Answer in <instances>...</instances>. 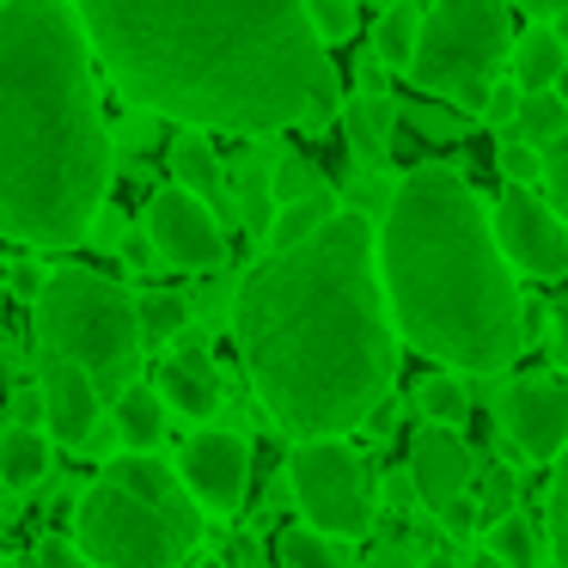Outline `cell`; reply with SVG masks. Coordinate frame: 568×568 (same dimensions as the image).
I'll return each instance as SVG.
<instances>
[{
	"mask_svg": "<svg viewBox=\"0 0 568 568\" xmlns=\"http://www.w3.org/2000/svg\"><path fill=\"white\" fill-rule=\"evenodd\" d=\"M74 13L104 74L153 116L270 135L343 111L306 0H74Z\"/></svg>",
	"mask_w": 568,
	"mask_h": 568,
	"instance_id": "cell-1",
	"label": "cell"
},
{
	"mask_svg": "<svg viewBox=\"0 0 568 568\" xmlns=\"http://www.w3.org/2000/svg\"><path fill=\"white\" fill-rule=\"evenodd\" d=\"M233 343L282 434L318 440L373 422L397 373L373 226L336 209L300 245L270 251L239 282Z\"/></svg>",
	"mask_w": 568,
	"mask_h": 568,
	"instance_id": "cell-2",
	"label": "cell"
},
{
	"mask_svg": "<svg viewBox=\"0 0 568 568\" xmlns=\"http://www.w3.org/2000/svg\"><path fill=\"white\" fill-rule=\"evenodd\" d=\"M111 190L80 13L62 0L0 7V239L80 245Z\"/></svg>",
	"mask_w": 568,
	"mask_h": 568,
	"instance_id": "cell-3",
	"label": "cell"
},
{
	"mask_svg": "<svg viewBox=\"0 0 568 568\" xmlns=\"http://www.w3.org/2000/svg\"><path fill=\"white\" fill-rule=\"evenodd\" d=\"M373 251L409 348L458 373H501L526 348L519 275L495 245L489 209L453 165H422L392 190Z\"/></svg>",
	"mask_w": 568,
	"mask_h": 568,
	"instance_id": "cell-4",
	"label": "cell"
},
{
	"mask_svg": "<svg viewBox=\"0 0 568 568\" xmlns=\"http://www.w3.org/2000/svg\"><path fill=\"white\" fill-rule=\"evenodd\" d=\"M31 324H38V348H55V355L80 361L92 373L104 404L123 392L135 361H141L135 300L92 270L43 275V287L31 294Z\"/></svg>",
	"mask_w": 568,
	"mask_h": 568,
	"instance_id": "cell-5",
	"label": "cell"
},
{
	"mask_svg": "<svg viewBox=\"0 0 568 568\" xmlns=\"http://www.w3.org/2000/svg\"><path fill=\"white\" fill-rule=\"evenodd\" d=\"M514 55V13L507 0H434L422 13L416 55L404 74L422 92L446 99L453 111H483L495 87V68Z\"/></svg>",
	"mask_w": 568,
	"mask_h": 568,
	"instance_id": "cell-6",
	"label": "cell"
},
{
	"mask_svg": "<svg viewBox=\"0 0 568 568\" xmlns=\"http://www.w3.org/2000/svg\"><path fill=\"white\" fill-rule=\"evenodd\" d=\"M196 519H178L153 507L148 495L99 477L74 507V544L99 568H178L184 550L196 544Z\"/></svg>",
	"mask_w": 568,
	"mask_h": 568,
	"instance_id": "cell-7",
	"label": "cell"
},
{
	"mask_svg": "<svg viewBox=\"0 0 568 568\" xmlns=\"http://www.w3.org/2000/svg\"><path fill=\"white\" fill-rule=\"evenodd\" d=\"M287 483H294V501L306 514V526L331 531V538H367L373 531V483H367L361 453L343 446V434L294 440Z\"/></svg>",
	"mask_w": 568,
	"mask_h": 568,
	"instance_id": "cell-8",
	"label": "cell"
},
{
	"mask_svg": "<svg viewBox=\"0 0 568 568\" xmlns=\"http://www.w3.org/2000/svg\"><path fill=\"white\" fill-rule=\"evenodd\" d=\"M489 226H495L501 257L514 263L519 275H531V282L568 275V221L544 196H531V184H507L501 202H495V214H489Z\"/></svg>",
	"mask_w": 568,
	"mask_h": 568,
	"instance_id": "cell-9",
	"label": "cell"
},
{
	"mask_svg": "<svg viewBox=\"0 0 568 568\" xmlns=\"http://www.w3.org/2000/svg\"><path fill=\"white\" fill-rule=\"evenodd\" d=\"M148 245L160 251L165 263H178V270H214V263L226 257V233L221 221H214V209L196 196V190H160V196L148 202Z\"/></svg>",
	"mask_w": 568,
	"mask_h": 568,
	"instance_id": "cell-10",
	"label": "cell"
},
{
	"mask_svg": "<svg viewBox=\"0 0 568 568\" xmlns=\"http://www.w3.org/2000/svg\"><path fill=\"white\" fill-rule=\"evenodd\" d=\"M495 422L519 458H556L568 446V379H519L495 397Z\"/></svg>",
	"mask_w": 568,
	"mask_h": 568,
	"instance_id": "cell-11",
	"label": "cell"
},
{
	"mask_svg": "<svg viewBox=\"0 0 568 568\" xmlns=\"http://www.w3.org/2000/svg\"><path fill=\"white\" fill-rule=\"evenodd\" d=\"M178 477L196 495V507L233 514V507L245 501V483H251V446L226 428H202V434H190L184 453H178Z\"/></svg>",
	"mask_w": 568,
	"mask_h": 568,
	"instance_id": "cell-12",
	"label": "cell"
},
{
	"mask_svg": "<svg viewBox=\"0 0 568 568\" xmlns=\"http://www.w3.org/2000/svg\"><path fill=\"white\" fill-rule=\"evenodd\" d=\"M38 379H43L38 392H43V422H50V440H55V446H87L92 434H99V409H104L92 373L80 367V361L43 348Z\"/></svg>",
	"mask_w": 568,
	"mask_h": 568,
	"instance_id": "cell-13",
	"label": "cell"
},
{
	"mask_svg": "<svg viewBox=\"0 0 568 568\" xmlns=\"http://www.w3.org/2000/svg\"><path fill=\"white\" fill-rule=\"evenodd\" d=\"M409 477H416V501L428 507V514H440L446 501H458V495L470 489L477 458H470V446L458 440L446 422H422L416 440H409Z\"/></svg>",
	"mask_w": 568,
	"mask_h": 568,
	"instance_id": "cell-14",
	"label": "cell"
},
{
	"mask_svg": "<svg viewBox=\"0 0 568 568\" xmlns=\"http://www.w3.org/2000/svg\"><path fill=\"white\" fill-rule=\"evenodd\" d=\"M104 477L123 483V489H135V495H148L153 507H165V514L196 519V526H202L196 495H184V477H178V470H165L153 453H123V458H111V470H104Z\"/></svg>",
	"mask_w": 568,
	"mask_h": 568,
	"instance_id": "cell-15",
	"label": "cell"
},
{
	"mask_svg": "<svg viewBox=\"0 0 568 568\" xmlns=\"http://www.w3.org/2000/svg\"><path fill=\"white\" fill-rule=\"evenodd\" d=\"M153 392H160L165 409H178V416L209 422L214 409H221V373L172 355V361H160V373H153Z\"/></svg>",
	"mask_w": 568,
	"mask_h": 568,
	"instance_id": "cell-16",
	"label": "cell"
},
{
	"mask_svg": "<svg viewBox=\"0 0 568 568\" xmlns=\"http://www.w3.org/2000/svg\"><path fill=\"white\" fill-rule=\"evenodd\" d=\"M55 465V440L31 422L0 428V489H38Z\"/></svg>",
	"mask_w": 568,
	"mask_h": 568,
	"instance_id": "cell-17",
	"label": "cell"
},
{
	"mask_svg": "<svg viewBox=\"0 0 568 568\" xmlns=\"http://www.w3.org/2000/svg\"><path fill=\"white\" fill-rule=\"evenodd\" d=\"M111 416H116V440H123L129 453H153L160 434H165V397L153 392V379L148 385L129 379L123 392L111 397Z\"/></svg>",
	"mask_w": 568,
	"mask_h": 568,
	"instance_id": "cell-18",
	"label": "cell"
},
{
	"mask_svg": "<svg viewBox=\"0 0 568 568\" xmlns=\"http://www.w3.org/2000/svg\"><path fill=\"white\" fill-rule=\"evenodd\" d=\"M172 172H178V184L196 190V196L209 202V209H221V202H226L221 160H214V148L202 141V129H190V123H184V135L172 141Z\"/></svg>",
	"mask_w": 568,
	"mask_h": 568,
	"instance_id": "cell-19",
	"label": "cell"
},
{
	"mask_svg": "<svg viewBox=\"0 0 568 568\" xmlns=\"http://www.w3.org/2000/svg\"><path fill=\"white\" fill-rule=\"evenodd\" d=\"M343 129H348V148H355L361 160H385L392 129H397V104L379 99V92H361V99L343 104Z\"/></svg>",
	"mask_w": 568,
	"mask_h": 568,
	"instance_id": "cell-20",
	"label": "cell"
},
{
	"mask_svg": "<svg viewBox=\"0 0 568 568\" xmlns=\"http://www.w3.org/2000/svg\"><path fill=\"white\" fill-rule=\"evenodd\" d=\"M568 68V50H562V38L556 31H526V38L514 43V80H519V92H544V87H556V74Z\"/></svg>",
	"mask_w": 568,
	"mask_h": 568,
	"instance_id": "cell-21",
	"label": "cell"
},
{
	"mask_svg": "<svg viewBox=\"0 0 568 568\" xmlns=\"http://www.w3.org/2000/svg\"><path fill=\"white\" fill-rule=\"evenodd\" d=\"M336 214V196L331 190H306V196H294V202H275V221H270V251H282V245H300L306 233H318L324 221Z\"/></svg>",
	"mask_w": 568,
	"mask_h": 568,
	"instance_id": "cell-22",
	"label": "cell"
},
{
	"mask_svg": "<svg viewBox=\"0 0 568 568\" xmlns=\"http://www.w3.org/2000/svg\"><path fill=\"white\" fill-rule=\"evenodd\" d=\"M514 129L519 141H531V148H544L550 135H562L568 129V99L556 87H544V92H519V111H514Z\"/></svg>",
	"mask_w": 568,
	"mask_h": 568,
	"instance_id": "cell-23",
	"label": "cell"
},
{
	"mask_svg": "<svg viewBox=\"0 0 568 568\" xmlns=\"http://www.w3.org/2000/svg\"><path fill=\"white\" fill-rule=\"evenodd\" d=\"M416 31H422L416 7H385L379 26H373V55H379L385 68H409V55H416Z\"/></svg>",
	"mask_w": 568,
	"mask_h": 568,
	"instance_id": "cell-24",
	"label": "cell"
},
{
	"mask_svg": "<svg viewBox=\"0 0 568 568\" xmlns=\"http://www.w3.org/2000/svg\"><path fill=\"white\" fill-rule=\"evenodd\" d=\"M416 409H422V422H446V428H458V422L470 416V392L458 385V373H428V379L416 385Z\"/></svg>",
	"mask_w": 568,
	"mask_h": 568,
	"instance_id": "cell-25",
	"label": "cell"
},
{
	"mask_svg": "<svg viewBox=\"0 0 568 568\" xmlns=\"http://www.w3.org/2000/svg\"><path fill=\"white\" fill-rule=\"evenodd\" d=\"M282 568H348V556L336 550L331 531L294 526V531H282Z\"/></svg>",
	"mask_w": 568,
	"mask_h": 568,
	"instance_id": "cell-26",
	"label": "cell"
},
{
	"mask_svg": "<svg viewBox=\"0 0 568 568\" xmlns=\"http://www.w3.org/2000/svg\"><path fill=\"white\" fill-rule=\"evenodd\" d=\"M135 324H141V343H172L178 331L190 324V300H178V294H141L135 300Z\"/></svg>",
	"mask_w": 568,
	"mask_h": 568,
	"instance_id": "cell-27",
	"label": "cell"
},
{
	"mask_svg": "<svg viewBox=\"0 0 568 568\" xmlns=\"http://www.w3.org/2000/svg\"><path fill=\"white\" fill-rule=\"evenodd\" d=\"M489 550L501 556L507 568H538V531L519 514H501V519H489Z\"/></svg>",
	"mask_w": 568,
	"mask_h": 568,
	"instance_id": "cell-28",
	"label": "cell"
},
{
	"mask_svg": "<svg viewBox=\"0 0 568 568\" xmlns=\"http://www.w3.org/2000/svg\"><path fill=\"white\" fill-rule=\"evenodd\" d=\"M550 562L568 568V446L556 453V477H550Z\"/></svg>",
	"mask_w": 568,
	"mask_h": 568,
	"instance_id": "cell-29",
	"label": "cell"
},
{
	"mask_svg": "<svg viewBox=\"0 0 568 568\" xmlns=\"http://www.w3.org/2000/svg\"><path fill=\"white\" fill-rule=\"evenodd\" d=\"M538 153H544V202L568 221V129H562V135H550Z\"/></svg>",
	"mask_w": 568,
	"mask_h": 568,
	"instance_id": "cell-30",
	"label": "cell"
},
{
	"mask_svg": "<svg viewBox=\"0 0 568 568\" xmlns=\"http://www.w3.org/2000/svg\"><path fill=\"white\" fill-rule=\"evenodd\" d=\"M495 165H501L507 184H544V153L531 148V141H501V153H495Z\"/></svg>",
	"mask_w": 568,
	"mask_h": 568,
	"instance_id": "cell-31",
	"label": "cell"
},
{
	"mask_svg": "<svg viewBox=\"0 0 568 568\" xmlns=\"http://www.w3.org/2000/svg\"><path fill=\"white\" fill-rule=\"evenodd\" d=\"M306 13H312V31L324 43L355 38V0H306Z\"/></svg>",
	"mask_w": 568,
	"mask_h": 568,
	"instance_id": "cell-32",
	"label": "cell"
},
{
	"mask_svg": "<svg viewBox=\"0 0 568 568\" xmlns=\"http://www.w3.org/2000/svg\"><path fill=\"white\" fill-rule=\"evenodd\" d=\"M324 178L312 172V160H300V153H287L282 165H275V202H294V196H306V190H318Z\"/></svg>",
	"mask_w": 568,
	"mask_h": 568,
	"instance_id": "cell-33",
	"label": "cell"
},
{
	"mask_svg": "<svg viewBox=\"0 0 568 568\" xmlns=\"http://www.w3.org/2000/svg\"><path fill=\"white\" fill-rule=\"evenodd\" d=\"M514 514V470H489V483H483V501H477V519L489 526V519Z\"/></svg>",
	"mask_w": 568,
	"mask_h": 568,
	"instance_id": "cell-34",
	"label": "cell"
},
{
	"mask_svg": "<svg viewBox=\"0 0 568 568\" xmlns=\"http://www.w3.org/2000/svg\"><path fill=\"white\" fill-rule=\"evenodd\" d=\"M31 568H99V562H92V556L80 550V544L50 538V544H38V562H31Z\"/></svg>",
	"mask_w": 568,
	"mask_h": 568,
	"instance_id": "cell-35",
	"label": "cell"
},
{
	"mask_svg": "<svg viewBox=\"0 0 568 568\" xmlns=\"http://www.w3.org/2000/svg\"><path fill=\"white\" fill-rule=\"evenodd\" d=\"M544 324H550V361L568 373V300H550V312H544Z\"/></svg>",
	"mask_w": 568,
	"mask_h": 568,
	"instance_id": "cell-36",
	"label": "cell"
},
{
	"mask_svg": "<svg viewBox=\"0 0 568 568\" xmlns=\"http://www.w3.org/2000/svg\"><path fill=\"white\" fill-rule=\"evenodd\" d=\"M514 111H519V80H507V87H489V99H483V116L489 123H514Z\"/></svg>",
	"mask_w": 568,
	"mask_h": 568,
	"instance_id": "cell-37",
	"label": "cell"
},
{
	"mask_svg": "<svg viewBox=\"0 0 568 568\" xmlns=\"http://www.w3.org/2000/svg\"><path fill=\"white\" fill-rule=\"evenodd\" d=\"M385 495H392L397 507H409L416 501V477H409V470H392V477H385Z\"/></svg>",
	"mask_w": 568,
	"mask_h": 568,
	"instance_id": "cell-38",
	"label": "cell"
},
{
	"mask_svg": "<svg viewBox=\"0 0 568 568\" xmlns=\"http://www.w3.org/2000/svg\"><path fill=\"white\" fill-rule=\"evenodd\" d=\"M373 568H422V562H416L409 550H397V544H392V550H379V556H373Z\"/></svg>",
	"mask_w": 568,
	"mask_h": 568,
	"instance_id": "cell-39",
	"label": "cell"
},
{
	"mask_svg": "<svg viewBox=\"0 0 568 568\" xmlns=\"http://www.w3.org/2000/svg\"><path fill=\"white\" fill-rule=\"evenodd\" d=\"M13 282H19V287H26V294H38V287H43V275H38V270H31V263H19V270H13Z\"/></svg>",
	"mask_w": 568,
	"mask_h": 568,
	"instance_id": "cell-40",
	"label": "cell"
},
{
	"mask_svg": "<svg viewBox=\"0 0 568 568\" xmlns=\"http://www.w3.org/2000/svg\"><path fill=\"white\" fill-rule=\"evenodd\" d=\"M526 13H568V0H519Z\"/></svg>",
	"mask_w": 568,
	"mask_h": 568,
	"instance_id": "cell-41",
	"label": "cell"
},
{
	"mask_svg": "<svg viewBox=\"0 0 568 568\" xmlns=\"http://www.w3.org/2000/svg\"><path fill=\"white\" fill-rule=\"evenodd\" d=\"M422 568H458L453 556H422Z\"/></svg>",
	"mask_w": 568,
	"mask_h": 568,
	"instance_id": "cell-42",
	"label": "cell"
},
{
	"mask_svg": "<svg viewBox=\"0 0 568 568\" xmlns=\"http://www.w3.org/2000/svg\"><path fill=\"white\" fill-rule=\"evenodd\" d=\"M470 568H507V562H501V556L489 550V556H477V562H470Z\"/></svg>",
	"mask_w": 568,
	"mask_h": 568,
	"instance_id": "cell-43",
	"label": "cell"
},
{
	"mask_svg": "<svg viewBox=\"0 0 568 568\" xmlns=\"http://www.w3.org/2000/svg\"><path fill=\"white\" fill-rule=\"evenodd\" d=\"M556 92H562V99H568V68H562V74H556Z\"/></svg>",
	"mask_w": 568,
	"mask_h": 568,
	"instance_id": "cell-44",
	"label": "cell"
},
{
	"mask_svg": "<svg viewBox=\"0 0 568 568\" xmlns=\"http://www.w3.org/2000/svg\"><path fill=\"white\" fill-rule=\"evenodd\" d=\"M0 7H7V0H0Z\"/></svg>",
	"mask_w": 568,
	"mask_h": 568,
	"instance_id": "cell-45",
	"label": "cell"
}]
</instances>
